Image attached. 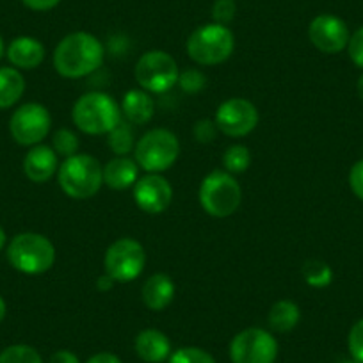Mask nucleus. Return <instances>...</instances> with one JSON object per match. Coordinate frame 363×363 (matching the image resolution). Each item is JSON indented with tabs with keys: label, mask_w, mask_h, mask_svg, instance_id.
<instances>
[{
	"label": "nucleus",
	"mask_w": 363,
	"mask_h": 363,
	"mask_svg": "<svg viewBox=\"0 0 363 363\" xmlns=\"http://www.w3.org/2000/svg\"><path fill=\"white\" fill-rule=\"evenodd\" d=\"M106 48L96 36L84 30L68 34L54 50V68L65 79H84L102 66Z\"/></svg>",
	"instance_id": "1"
},
{
	"label": "nucleus",
	"mask_w": 363,
	"mask_h": 363,
	"mask_svg": "<svg viewBox=\"0 0 363 363\" xmlns=\"http://www.w3.org/2000/svg\"><path fill=\"white\" fill-rule=\"evenodd\" d=\"M72 120L87 135L109 134L123 120L120 104L107 93L91 91L80 96L72 109Z\"/></svg>",
	"instance_id": "2"
},
{
	"label": "nucleus",
	"mask_w": 363,
	"mask_h": 363,
	"mask_svg": "<svg viewBox=\"0 0 363 363\" xmlns=\"http://www.w3.org/2000/svg\"><path fill=\"white\" fill-rule=\"evenodd\" d=\"M62 193L73 200H89L104 186V166L93 155L77 153L62 160L57 171Z\"/></svg>",
	"instance_id": "3"
},
{
	"label": "nucleus",
	"mask_w": 363,
	"mask_h": 363,
	"mask_svg": "<svg viewBox=\"0 0 363 363\" xmlns=\"http://www.w3.org/2000/svg\"><path fill=\"white\" fill-rule=\"evenodd\" d=\"M8 260L18 272L38 277L54 267L55 246L41 233H18L8 246Z\"/></svg>",
	"instance_id": "4"
},
{
	"label": "nucleus",
	"mask_w": 363,
	"mask_h": 363,
	"mask_svg": "<svg viewBox=\"0 0 363 363\" xmlns=\"http://www.w3.org/2000/svg\"><path fill=\"white\" fill-rule=\"evenodd\" d=\"M200 205L212 218H228L242 203V187L232 173L225 169L211 171L200 186Z\"/></svg>",
	"instance_id": "5"
},
{
	"label": "nucleus",
	"mask_w": 363,
	"mask_h": 363,
	"mask_svg": "<svg viewBox=\"0 0 363 363\" xmlns=\"http://www.w3.org/2000/svg\"><path fill=\"white\" fill-rule=\"evenodd\" d=\"M235 50V36L230 27L205 23L193 30L187 40V54L196 65L216 66L228 61Z\"/></svg>",
	"instance_id": "6"
},
{
	"label": "nucleus",
	"mask_w": 363,
	"mask_h": 363,
	"mask_svg": "<svg viewBox=\"0 0 363 363\" xmlns=\"http://www.w3.org/2000/svg\"><path fill=\"white\" fill-rule=\"evenodd\" d=\"M180 157V141L167 128H152L141 135L134 148V159L146 173H164Z\"/></svg>",
	"instance_id": "7"
},
{
	"label": "nucleus",
	"mask_w": 363,
	"mask_h": 363,
	"mask_svg": "<svg viewBox=\"0 0 363 363\" xmlns=\"http://www.w3.org/2000/svg\"><path fill=\"white\" fill-rule=\"evenodd\" d=\"M134 77L139 87L150 95H160L178 84L180 68L171 54L164 50H148L135 62Z\"/></svg>",
	"instance_id": "8"
},
{
	"label": "nucleus",
	"mask_w": 363,
	"mask_h": 363,
	"mask_svg": "<svg viewBox=\"0 0 363 363\" xmlns=\"http://www.w3.org/2000/svg\"><path fill=\"white\" fill-rule=\"evenodd\" d=\"M146 265L145 247L132 237L114 240L104 257V269L116 284H128L141 277Z\"/></svg>",
	"instance_id": "9"
},
{
	"label": "nucleus",
	"mask_w": 363,
	"mask_h": 363,
	"mask_svg": "<svg viewBox=\"0 0 363 363\" xmlns=\"http://www.w3.org/2000/svg\"><path fill=\"white\" fill-rule=\"evenodd\" d=\"M278 349V340L267 330L247 328L233 337L230 358L233 363H274Z\"/></svg>",
	"instance_id": "10"
},
{
	"label": "nucleus",
	"mask_w": 363,
	"mask_h": 363,
	"mask_svg": "<svg viewBox=\"0 0 363 363\" xmlns=\"http://www.w3.org/2000/svg\"><path fill=\"white\" fill-rule=\"evenodd\" d=\"M52 130V116L41 104L29 102L20 106L9 120L11 138L22 146L41 145Z\"/></svg>",
	"instance_id": "11"
},
{
	"label": "nucleus",
	"mask_w": 363,
	"mask_h": 363,
	"mask_svg": "<svg viewBox=\"0 0 363 363\" xmlns=\"http://www.w3.org/2000/svg\"><path fill=\"white\" fill-rule=\"evenodd\" d=\"M214 121L221 134L228 138H244L257 128L258 111L250 100L233 96L218 107Z\"/></svg>",
	"instance_id": "12"
},
{
	"label": "nucleus",
	"mask_w": 363,
	"mask_h": 363,
	"mask_svg": "<svg viewBox=\"0 0 363 363\" xmlns=\"http://www.w3.org/2000/svg\"><path fill=\"white\" fill-rule=\"evenodd\" d=\"M349 27L335 15H319L310 22L308 40L323 54H338L345 50L349 43Z\"/></svg>",
	"instance_id": "13"
},
{
	"label": "nucleus",
	"mask_w": 363,
	"mask_h": 363,
	"mask_svg": "<svg viewBox=\"0 0 363 363\" xmlns=\"http://www.w3.org/2000/svg\"><path fill=\"white\" fill-rule=\"evenodd\" d=\"M173 200V187L160 173H146L134 184V201L146 214H162Z\"/></svg>",
	"instance_id": "14"
},
{
	"label": "nucleus",
	"mask_w": 363,
	"mask_h": 363,
	"mask_svg": "<svg viewBox=\"0 0 363 363\" xmlns=\"http://www.w3.org/2000/svg\"><path fill=\"white\" fill-rule=\"evenodd\" d=\"M59 171V157L52 146H30L23 159V173L34 184H45Z\"/></svg>",
	"instance_id": "15"
},
{
	"label": "nucleus",
	"mask_w": 363,
	"mask_h": 363,
	"mask_svg": "<svg viewBox=\"0 0 363 363\" xmlns=\"http://www.w3.org/2000/svg\"><path fill=\"white\" fill-rule=\"evenodd\" d=\"M177 289H174L171 277L164 272H155L145 281L141 289V298L146 308L152 312H162L173 303Z\"/></svg>",
	"instance_id": "16"
},
{
	"label": "nucleus",
	"mask_w": 363,
	"mask_h": 363,
	"mask_svg": "<svg viewBox=\"0 0 363 363\" xmlns=\"http://www.w3.org/2000/svg\"><path fill=\"white\" fill-rule=\"evenodd\" d=\"M6 55L16 69H34L43 62L45 47L36 38L18 36L9 43Z\"/></svg>",
	"instance_id": "17"
},
{
	"label": "nucleus",
	"mask_w": 363,
	"mask_h": 363,
	"mask_svg": "<svg viewBox=\"0 0 363 363\" xmlns=\"http://www.w3.org/2000/svg\"><path fill=\"white\" fill-rule=\"evenodd\" d=\"M134 349L146 363H162L171 356V342L160 330L148 328L135 337Z\"/></svg>",
	"instance_id": "18"
},
{
	"label": "nucleus",
	"mask_w": 363,
	"mask_h": 363,
	"mask_svg": "<svg viewBox=\"0 0 363 363\" xmlns=\"http://www.w3.org/2000/svg\"><path fill=\"white\" fill-rule=\"evenodd\" d=\"M139 169L141 167L135 162V159H130L128 155L114 157L104 166V186L114 191L130 189L138 182Z\"/></svg>",
	"instance_id": "19"
},
{
	"label": "nucleus",
	"mask_w": 363,
	"mask_h": 363,
	"mask_svg": "<svg viewBox=\"0 0 363 363\" xmlns=\"http://www.w3.org/2000/svg\"><path fill=\"white\" fill-rule=\"evenodd\" d=\"M121 116L130 125H146L155 114V102L145 89H130L123 95L120 104Z\"/></svg>",
	"instance_id": "20"
},
{
	"label": "nucleus",
	"mask_w": 363,
	"mask_h": 363,
	"mask_svg": "<svg viewBox=\"0 0 363 363\" xmlns=\"http://www.w3.org/2000/svg\"><path fill=\"white\" fill-rule=\"evenodd\" d=\"M299 319H301L299 306L291 299H280V301L274 303L267 315L269 328L272 331H278V333L292 331L299 324Z\"/></svg>",
	"instance_id": "21"
},
{
	"label": "nucleus",
	"mask_w": 363,
	"mask_h": 363,
	"mask_svg": "<svg viewBox=\"0 0 363 363\" xmlns=\"http://www.w3.org/2000/svg\"><path fill=\"white\" fill-rule=\"evenodd\" d=\"M26 79L16 68H0V109H9L23 96Z\"/></svg>",
	"instance_id": "22"
},
{
	"label": "nucleus",
	"mask_w": 363,
	"mask_h": 363,
	"mask_svg": "<svg viewBox=\"0 0 363 363\" xmlns=\"http://www.w3.org/2000/svg\"><path fill=\"white\" fill-rule=\"evenodd\" d=\"M107 135H109L107 145H109V148L113 150V153L116 157H125L134 152L135 138L134 132H132V125L128 121L121 120L120 125L114 127Z\"/></svg>",
	"instance_id": "23"
},
{
	"label": "nucleus",
	"mask_w": 363,
	"mask_h": 363,
	"mask_svg": "<svg viewBox=\"0 0 363 363\" xmlns=\"http://www.w3.org/2000/svg\"><path fill=\"white\" fill-rule=\"evenodd\" d=\"M303 278L313 289H324L333 281V271L323 260H308L303 265Z\"/></svg>",
	"instance_id": "24"
},
{
	"label": "nucleus",
	"mask_w": 363,
	"mask_h": 363,
	"mask_svg": "<svg viewBox=\"0 0 363 363\" xmlns=\"http://www.w3.org/2000/svg\"><path fill=\"white\" fill-rule=\"evenodd\" d=\"M223 166L225 171L232 174H240L251 166V152L244 145H232L223 153Z\"/></svg>",
	"instance_id": "25"
},
{
	"label": "nucleus",
	"mask_w": 363,
	"mask_h": 363,
	"mask_svg": "<svg viewBox=\"0 0 363 363\" xmlns=\"http://www.w3.org/2000/svg\"><path fill=\"white\" fill-rule=\"evenodd\" d=\"M52 148L57 153V157H62V159L77 155L80 148L79 135L69 128H57L52 135Z\"/></svg>",
	"instance_id": "26"
},
{
	"label": "nucleus",
	"mask_w": 363,
	"mask_h": 363,
	"mask_svg": "<svg viewBox=\"0 0 363 363\" xmlns=\"http://www.w3.org/2000/svg\"><path fill=\"white\" fill-rule=\"evenodd\" d=\"M0 363H43L41 354L26 344L9 345L0 352Z\"/></svg>",
	"instance_id": "27"
},
{
	"label": "nucleus",
	"mask_w": 363,
	"mask_h": 363,
	"mask_svg": "<svg viewBox=\"0 0 363 363\" xmlns=\"http://www.w3.org/2000/svg\"><path fill=\"white\" fill-rule=\"evenodd\" d=\"M169 363H216V359L200 347H182L169 356Z\"/></svg>",
	"instance_id": "28"
},
{
	"label": "nucleus",
	"mask_w": 363,
	"mask_h": 363,
	"mask_svg": "<svg viewBox=\"0 0 363 363\" xmlns=\"http://www.w3.org/2000/svg\"><path fill=\"white\" fill-rule=\"evenodd\" d=\"M178 86L182 87V91L189 93V95L200 93L207 86V77H205L203 72L196 68L184 69V72H180V77H178Z\"/></svg>",
	"instance_id": "29"
},
{
	"label": "nucleus",
	"mask_w": 363,
	"mask_h": 363,
	"mask_svg": "<svg viewBox=\"0 0 363 363\" xmlns=\"http://www.w3.org/2000/svg\"><path fill=\"white\" fill-rule=\"evenodd\" d=\"M237 15V2L235 0H216L212 6V18L214 23L219 26H226L233 22Z\"/></svg>",
	"instance_id": "30"
},
{
	"label": "nucleus",
	"mask_w": 363,
	"mask_h": 363,
	"mask_svg": "<svg viewBox=\"0 0 363 363\" xmlns=\"http://www.w3.org/2000/svg\"><path fill=\"white\" fill-rule=\"evenodd\" d=\"M347 347L352 358L358 359L359 363H363V319H359L358 323L352 324L347 337Z\"/></svg>",
	"instance_id": "31"
},
{
	"label": "nucleus",
	"mask_w": 363,
	"mask_h": 363,
	"mask_svg": "<svg viewBox=\"0 0 363 363\" xmlns=\"http://www.w3.org/2000/svg\"><path fill=\"white\" fill-rule=\"evenodd\" d=\"M347 54L351 57V61L354 62L358 68L363 69V27L356 29L351 34L347 43Z\"/></svg>",
	"instance_id": "32"
},
{
	"label": "nucleus",
	"mask_w": 363,
	"mask_h": 363,
	"mask_svg": "<svg viewBox=\"0 0 363 363\" xmlns=\"http://www.w3.org/2000/svg\"><path fill=\"white\" fill-rule=\"evenodd\" d=\"M193 134H194V139H196L198 143H212L216 138H218L219 130H218V125H216V121L200 120L194 123Z\"/></svg>",
	"instance_id": "33"
},
{
	"label": "nucleus",
	"mask_w": 363,
	"mask_h": 363,
	"mask_svg": "<svg viewBox=\"0 0 363 363\" xmlns=\"http://www.w3.org/2000/svg\"><path fill=\"white\" fill-rule=\"evenodd\" d=\"M349 187L358 200L363 201V159L352 164L349 171Z\"/></svg>",
	"instance_id": "34"
},
{
	"label": "nucleus",
	"mask_w": 363,
	"mask_h": 363,
	"mask_svg": "<svg viewBox=\"0 0 363 363\" xmlns=\"http://www.w3.org/2000/svg\"><path fill=\"white\" fill-rule=\"evenodd\" d=\"M23 6L33 11H50V9L57 8L61 0H22Z\"/></svg>",
	"instance_id": "35"
},
{
	"label": "nucleus",
	"mask_w": 363,
	"mask_h": 363,
	"mask_svg": "<svg viewBox=\"0 0 363 363\" xmlns=\"http://www.w3.org/2000/svg\"><path fill=\"white\" fill-rule=\"evenodd\" d=\"M48 363H80V359L77 358L75 352L66 351V349H61V351L54 352L48 359Z\"/></svg>",
	"instance_id": "36"
},
{
	"label": "nucleus",
	"mask_w": 363,
	"mask_h": 363,
	"mask_svg": "<svg viewBox=\"0 0 363 363\" xmlns=\"http://www.w3.org/2000/svg\"><path fill=\"white\" fill-rule=\"evenodd\" d=\"M86 363H123L113 352H99V354L91 356Z\"/></svg>",
	"instance_id": "37"
},
{
	"label": "nucleus",
	"mask_w": 363,
	"mask_h": 363,
	"mask_svg": "<svg viewBox=\"0 0 363 363\" xmlns=\"http://www.w3.org/2000/svg\"><path fill=\"white\" fill-rule=\"evenodd\" d=\"M114 284H116V281H114L109 274H106V272H104L102 277L99 278V281H96V289L102 292H107L114 287Z\"/></svg>",
	"instance_id": "38"
},
{
	"label": "nucleus",
	"mask_w": 363,
	"mask_h": 363,
	"mask_svg": "<svg viewBox=\"0 0 363 363\" xmlns=\"http://www.w3.org/2000/svg\"><path fill=\"white\" fill-rule=\"evenodd\" d=\"M6 312H8V306H6L4 298H2V296H0V323H2V320H4Z\"/></svg>",
	"instance_id": "39"
},
{
	"label": "nucleus",
	"mask_w": 363,
	"mask_h": 363,
	"mask_svg": "<svg viewBox=\"0 0 363 363\" xmlns=\"http://www.w3.org/2000/svg\"><path fill=\"white\" fill-rule=\"evenodd\" d=\"M356 91H358L359 100H363V73H362V75H359L358 84H356Z\"/></svg>",
	"instance_id": "40"
},
{
	"label": "nucleus",
	"mask_w": 363,
	"mask_h": 363,
	"mask_svg": "<svg viewBox=\"0 0 363 363\" xmlns=\"http://www.w3.org/2000/svg\"><path fill=\"white\" fill-rule=\"evenodd\" d=\"M6 240H8V235H6V230L0 226V251L6 246Z\"/></svg>",
	"instance_id": "41"
},
{
	"label": "nucleus",
	"mask_w": 363,
	"mask_h": 363,
	"mask_svg": "<svg viewBox=\"0 0 363 363\" xmlns=\"http://www.w3.org/2000/svg\"><path fill=\"white\" fill-rule=\"evenodd\" d=\"M2 55H4V40L0 36V59H2Z\"/></svg>",
	"instance_id": "42"
},
{
	"label": "nucleus",
	"mask_w": 363,
	"mask_h": 363,
	"mask_svg": "<svg viewBox=\"0 0 363 363\" xmlns=\"http://www.w3.org/2000/svg\"><path fill=\"white\" fill-rule=\"evenodd\" d=\"M340 363H359V362H358V359L352 358V359H344V362H340Z\"/></svg>",
	"instance_id": "43"
}]
</instances>
